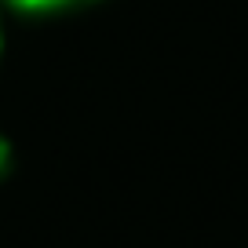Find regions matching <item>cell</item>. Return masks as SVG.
I'll return each instance as SVG.
<instances>
[{
    "mask_svg": "<svg viewBox=\"0 0 248 248\" xmlns=\"http://www.w3.org/2000/svg\"><path fill=\"white\" fill-rule=\"evenodd\" d=\"M15 11H26V15H59V11H73L84 8V4H95V0H8Z\"/></svg>",
    "mask_w": 248,
    "mask_h": 248,
    "instance_id": "cell-1",
    "label": "cell"
},
{
    "mask_svg": "<svg viewBox=\"0 0 248 248\" xmlns=\"http://www.w3.org/2000/svg\"><path fill=\"white\" fill-rule=\"evenodd\" d=\"M8 171H11V142L0 135V179L8 175Z\"/></svg>",
    "mask_w": 248,
    "mask_h": 248,
    "instance_id": "cell-2",
    "label": "cell"
}]
</instances>
